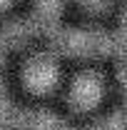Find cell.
Listing matches in <instances>:
<instances>
[{
    "label": "cell",
    "instance_id": "cell-8",
    "mask_svg": "<svg viewBox=\"0 0 127 130\" xmlns=\"http://www.w3.org/2000/svg\"><path fill=\"white\" fill-rule=\"evenodd\" d=\"M117 80H120V85H122V93L127 95V60L117 68Z\"/></svg>",
    "mask_w": 127,
    "mask_h": 130
},
{
    "label": "cell",
    "instance_id": "cell-1",
    "mask_svg": "<svg viewBox=\"0 0 127 130\" xmlns=\"http://www.w3.org/2000/svg\"><path fill=\"white\" fill-rule=\"evenodd\" d=\"M52 43L57 50L75 58H92V55H120L127 53V30L117 32L105 30H52Z\"/></svg>",
    "mask_w": 127,
    "mask_h": 130
},
{
    "label": "cell",
    "instance_id": "cell-4",
    "mask_svg": "<svg viewBox=\"0 0 127 130\" xmlns=\"http://www.w3.org/2000/svg\"><path fill=\"white\" fill-rule=\"evenodd\" d=\"M100 100H102V80L95 73H85V75H80L77 80L72 83V88H70V105H72V110L87 113V110L100 105Z\"/></svg>",
    "mask_w": 127,
    "mask_h": 130
},
{
    "label": "cell",
    "instance_id": "cell-9",
    "mask_svg": "<svg viewBox=\"0 0 127 130\" xmlns=\"http://www.w3.org/2000/svg\"><path fill=\"white\" fill-rule=\"evenodd\" d=\"M82 5H87V8H92V10H102L105 5H107V0H80Z\"/></svg>",
    "mask_w": 127,
    "mask_h": 130
},
{
    "label": "cell",
    "instance_id": "cell-5",
    "mask_svg": "<svg viewBox=\"0 0 127 130\" xmlns=\"http://www.w3.org/2000/svg\"><path fill=\"white\" fill-rule=\"evenodd\" d=\"M40 30H55V28L45 20H40L35 13L30 18H17V20L0 28V48H15V45L25 43L28 38H32Z\"/></svg>",
    "mask_w": 127,
    "mask_h": 130
},
{
    "label": "cell",
    "instance_id": "cell-10",
    "mask_svg": "<svg viewBox=\"0 0 127 130\" xmlns=\"http://www.w3.org/2000/svg\"><path fill=\"white\" fill-rule=\"evenodd\" d=\"M120 28H125V30H127V8H125V13H122V20H120Z\"/></svg>",
    "mask_w": 127,
    "mask_h": 130
},
{
    "label": "cell",
    "instance_id": "cell-2",
    "mask_svg": "<svg viewBox=\"0 0 127 130\" xmlns=\"http://www.w3.org/2000/svg\"><path fill=\"white\" fill-rule=\"evenodd\" d=\"M0 128L5 130H67L62 118L48 110H23L5 95L0 78Z\"/></svg>",
    "mask_w": 127,
    "mask_h": 130
},
{
    "label": "cell",
    "instance_id": "cell-7",
    "mask_svg": "<svg viewBox=\"0 0 127 130\" xmlns=\"http://www.w3.org/2000/svg\"><path fill=\"white\" fill-rule=\"evenodd\" d=\"M87 130H127V110H120V113H112L110 118L105 120H97L92 128Z\"/></svg>",
    "mask_w": 127,
    "mask_h": 130
},
{
    "label": "cell",
    "instance_id": "cell-11",
    "mask_svg": "<svg viewBox=\"0 0 127 130\" xmlns=\"http://www.w3.org/2000/svg\"><path fill=\"white\" fill-rule=\"evenodd\" d=\"M8 3H10V0H0V10H3V8H5Z\"/></svg>",
    "mask_w": 127,
    "mask_h": 130
},
{
    "label": "cell",
    "instance_id": "cell-6",
    "mask_svg": "<svg viewBox=\"0 0 127 130\" xmlns=\"http://www.w3.org/2000/svg\"><path fill=\"white\" fill-rule=\"evenodd\" d=\"M62 0H35V15L40 20H45L50 25H55V18L60 15Z\"/></svg>",
    "mask_w": 127,
    "mask_h": 130
},
{
    "label": "cell",
    "instance_id": "cell-3",
    "mask_svg": "<svg viewBox=\"0 0 127 130\" xmlns=\"http://www.w3.org/2000/svg\"><path fill=\"white\" fill-rule=\"evenodd\" d=\"M23 80L32 93H48L57 83V65L48 53H35L30 60L25 63Z\"/></svg>",
    "mask_w": 127,
    "mask_h": 130
}]
</instances>
